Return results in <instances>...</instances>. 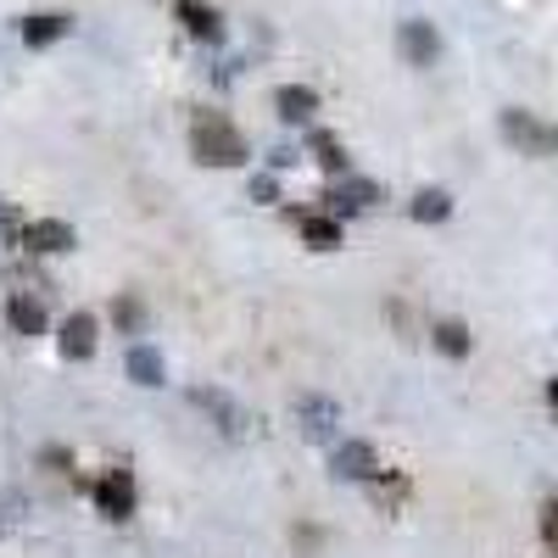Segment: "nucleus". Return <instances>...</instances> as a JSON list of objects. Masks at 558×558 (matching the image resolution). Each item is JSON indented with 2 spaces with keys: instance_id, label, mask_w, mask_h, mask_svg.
Here are the masks:
<instances>
[{
  "instance_id": "obj_1",
  "label": "nucleus",
  "mask_w": 558,
  "mask_h": 558,
  "mask_svg": "<svg viewBox=\"0 0 558 558\" xmlns=\"http://www.w3.org/2000/svg\"><path fill=\"white\" fill-rule=\"evenodd\" d=\"M191 151H196L202 168H241L246 162V140H241V129L229 123V118L196 112L191 118Z\"/></svg>"
},
{
  "instance_id": "obj_2",
  "label": "nucleus",
  "mask_w": 558,
  "mask_h": 558,
  "mask_svg": "<svg viewBox=\"0 0 558 558\" xmlns=\"http://www.w3.org/2000/svg\"><path fill=\"white\" fill-rule=\"evenodd\" d=\"M502 140H508L520 157H558V129L542 123V118L525 112V107H508V112H502Z\"/></svg>"
},
{
  "instance_id": "obj_3",
  "label": "nucleus",
  "mask_w": 558,
  "mask_h": 558,
  "mask_svg": "<svg viewBox=\"0 0 558 558\" xmlns=\"http://www.w3.org/2000/svg\"><path fill=\"white\" fill-rule=\"evenodd\" d=\"M89 497H96V508L107 520H129L134 502H140V486H134V470H123V463H112V470H101L96 481H89Z\"/></svg>"
},
{
  "instance_id": "obj_4",
  "label": "nucleus",
  "mask_w": 558,
  "mask_h": 558,
  "mask_svg": "<svg viewBox=\"0 0 558 558\" xmlns=\"http://www.w3.org/2000/svg\"><path fill=\"white\" fill-rule=\"evenodd\" d=\"M397 51H402L408 68H436V57H441V34H436V23L408 17V23L397 28Z\"/></svg>"
},
{
  "instance_id": "obj_5",
  "label": "nucleus",
  "mask_w": 558,
  "mask_h": 558,
  "mask_svg": "<svg viewBox=\"0 0 558 558\" xmlns=\"http://www.w3.org/2000/svg\"><path fill=\"white\" fill-rule=\"evenodd\" d=\"M96 336H101L96 313H68V318H62L57 347H62V357H68V363H84V357H96Z\"/></svg>"
},
{
  "instance_id": "obj_6",
  "label": "nucleus",
  "mask_w": 558,
  "mask_h": 558,
  "mask_svg": "<svg viewBox=\"0 0 558 558\" xmlns=\"http://www.w3.org/2000/svg\"><path fill=\"white\" fill-rule=\"evenodd\" d=\"M173 17L184 23V34L202 39V45H218L223 39V12L207 7V0H173Z\"/></svg>"
},
{
  "instance_id": "obj_7",
  "label": "nucleus",
  "mask_w": 558,
  "mask_h": 558,
  "mask_svg": "<svg viewBox=\"0 0 558 558\" xmlns=\"http://www.w3.org/2000/svg\"><path fill=\"white\" fill-rule=\"evenodd\" d=\"M330 470H336V481H375L380 475V458H375V447H368V441H341L336 458H330Z\"/></svg>"
},
{
  "instance_id": "obj_8",
  "label": "nucleus",
  "mask_w": 558,
  "mask_h": 558,
  "mask_svg": "<svg viewBox=\"0 0 558 558\" xmlns=\"http://www.w3.org/2000/svg\"><path fill=\"white\" fill-rule=\"evenodd\" d=\"M12 241L28 246V252H73V229L57 223V218H39V223H23Z\"/></svg>"
},
{
  "instance_id": "obj_9",
  "label": "nucleus",
  "mask_w": 558,
  "mask_h": 558,
  "mask_svg": "<svg viewBox=\"0 0 558 558\" xmlns=\"http://www.w3.org/2000/svg\"><path fill=\"white\" fill-rule=\"evenodd\" d=\"M324 202H330V213H363L368 202H380V184H368V179H336L330 191H324Z\"/></svg>"
},
{
  "instance_id": "obj_10",
  "label": "nucleus",
  "mask_w": 558,
  "mask_h": 558,
  "mask_svg": "<svg viewBox=\"0 0 558 558\" xmlns=\"http://www.w3.org/2000/svg\"><path fill=\"white\" fill-rule=\"evenodd\" d=\"M7 324L17 336H45V302L34 291H12L7 296Z\"/></svg>"
},
{
  "instance_id": "obj_11",
  "label": "nucleus",
  "mask_w": 558,
  "mask_h": 558,
  "mask_svg": "<svg viewBox=\"0 0 558 558\" xmlns=\"http://www.w3.org/2000/svg\"><path fill=\"white\" fill-rule=\"evenodd\" d=\"M274 107H279V118H286V123H307V118L318 112V89H307V84H279V89H274Z\"/></svg>"
},
{
  "instance_id": "obj_12",
  "label": "nucleus",
  "mask_w": 558,
  "mask_h": 558,
  "mask_svg": "<svg viewBox=\"0 0 558 558\" xmlns=\"http://www.w3.org/2000/svg\"><path fill=\"white\" fill-rule=\"evenodd\" d=\"M296 229H302V241L318 246V252H336L341 246V223L330 213H296Z\"/></svg>"
},
{
  "instance_id": "obj_13",
  "label": "nucleus",
  "mask_w": 558,
  "mask_h": 558,
  "mask_svg": "<svg viewBox=\"0 0 558 558\" xmlns=\"http://www.w3.org/2000/svg\"><path fill=\"white\" fill-rule=\"evenodd\" d=\"M129 380H140V386H168V363H162V352L157 347H129Z\"/></svg>"
},
{
  "instance_id": "obj_14",
  "label": "nucleus",
  "mask_w": 558,
  "mask_h": 558,
  "mask_svg": "<svg viewBox=\"0 0 558 558\" xmlns=\"http://www.w3.org/2000/svg\"><path fill=\"white\" fill-rule=\"evenodd\" d=\"M23 45L28 51H45V45H57L62 34H68V17H57V12H34V17H23Z\"/></svg>"
},
{
  "instance_id": "obj_15",
  "label": "nucleus",
  "mask_w": 558,
  "mask_h": 558,
  "mask_svg": "<svg viewBox=\"0 0 558 558\" xmlns=\"http://www.w3.org/2000/svg\"><path fill=\"white\" fill-rule=\"evenodd\" d=\"M296 413H302V430H307L313 441L336 436V402H324V397H302V402H296Z\"/></svg>"
},
{
  "instance_id": "obj_16",
  "label": "nucleus",
  "mask_w": 558,
  "mask_h": 558,
  "mask_svg": "<svg viewBox=\"0 0 558 558\" xmlns=\"http://www.w3.org/2000/svg\"><path fill=\"white\" fill-rule=\"evenodd\" d=\"M408 213L418 218V223H441V218H452V196L447 191H436V184H425L413 202H408Z\"/></svg>"
},
{
  "instance_id": "obj_17",
  "label": "nucleus",
  "mask_w": 558,
  "mask_h": 558,
  "mask_svg": "<svg viewBox=\"0 0 558 558\" xmlns=\"http://www.w3.org/2000/svg\"><path fill=\"white\" fill-rule=\"evenodd\" d=\"M191 402H196V408H207V413L218 418V430H241V408L229 402V397H218V391L196 386V391H191Z\"/></svg>"
},
{
  "instance_id": "obj_18",
  "label": "nucleus",
  "mask_w": 558,
  "mask_h": 558,
  "mask_svg": "<svg viewBox=\"0 0 558 558\" xmlns=\"http://www.w3.org/2000/svg\"><path fill=\"white\" fill-rule=\"evenodd\" d=\"M307 151L318 157V168H330L336 179L347 173V151H341V140H336V134H324V129H313V140H307Z\"/></svg>"
},
{
  "instance_id": "obj_19",
  "label": "nucleus",
  "mask_w": 558,
  "mask_h": 558,
  "mask_svg": "<svg viewBox=\"0 0 558 558\" xmlns=\"http://www.w3.org/2000/svg\"><path fill=\"white\" fill-rule=\"evenodd\" d=\"M436 347L447 352V357H463V352H470V330H463V324H436Z\"/></svg>"
},
{
  "instance_id": "obj_20",
  "label": "nucleus",
  "mask_w": 558,
  "mask_h": 558,
  "mask_svg": "<svg viewBox=\"0 0 558 558\" xmlns=\"http://www.w3.org/2000/svg\"><path fill=\"white\" fill-rule=\"evenodd\" d=\"M112 318H118V330H123V336H134V330H140V318H146V307H140L134 296H118Z\"/></svg>"
},
{
  "instance_id": "obj_21",
  "label": "nucleus",
  "mask_w": 558,
  "mask_h": 558,
  "mask_svg": "<svg viewBox=\"0 0 558 558\" xmlns=\"http://www.w3.org/2000/svg\"><path fill=\"white\" fill-rule=\"evenodd\" d=\"M368 486L380 492V502H386V508H397V497L408 492V481H402V475H375V481H368Z\"/></svg>"
},
{
  "instance_id": "obj_22",
  "label": "nucleus",
  "mask_w": 558,
  "mask_h": 558,
  "mask_svg": "<svg viewBox=\"0 0 558 558\" xmlns=\"http://www.w3.org/2000/svg\"><path fill=\"white\" fill-rule=\"evenodd\" d=\"M542 542H547V553L558 558V497L542 508Z\"/></svg>"
},
{
  "instance_id": "obj_23",
  "label": "nucleus",
  "mask_w": 558,
  "mask_h": 558,
  "mask_svg": "<svg viewBox=\"0 0 558 558\" xmlns=\"http://www.w3.org/2000/svg\"><path fill=\"white\" fill-rule=\"evenodd\" d=\"M252 202H263V207L279 202V179H274V173H257V179H252Z\"/></svg>"
},
{
  "instance_id": "obj_24",
  "label": "nucleus",
  "mask_w": 558,
  "mask_h": 558,
  "mask_svg": "<svg viewBox=\"0 0 558 558\" xmlns=\"http://www.w3.org/2000/svg\"><path fill=\"white\" fill-rule=\"evenodd\" d=\"M17 229H23V218H17V207H12V202H0V241H12V235H17Z\"/></svg>"
},
{
  "instance_id": "obj_25",
  "label": "nucleus",
  "mask_w": 558,
  "mask_h": 558,
  "mask_svg": "<svg viewBox=\"0 0 558 558\" xmlns=\"http://www.w3.org/2000/svg\"><path fill=\"white\" fill-rule=\"evenodd\" d=\"M547 402H553V413H558V380H553V386H547Z\"/></svg>"
}]
</instances>
